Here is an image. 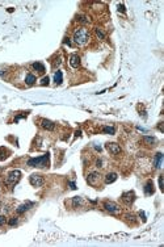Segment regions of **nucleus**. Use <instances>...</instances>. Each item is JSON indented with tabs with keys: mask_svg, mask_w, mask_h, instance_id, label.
Returning a JSON list of instances; mask_svg holds the SVG:
<instances>
[{
	"mask_svg": "<svg viewBox=\"0 0 164 247\" xmlns=\"http://www.w3.org/2000/svg\"><path fill=\"white\" fill-rule=\"evenodd\" d=\"M73 41H75L76 45H79V46H84V45H87L89 42V32L88 29H86V28H78V29L73 32Z\"/></svg>",
	"mask_w": 164,
	"mask_h": 247,
	"instance_id": "1",
	"label": "nucleus"
},
{
	"mask_svg": "<svg viewBox=\"0 0 164 247\" xmlns=\"http://www.w3.org/2000/svg\"><path fill=\"white\" fill-rule=\"evenodd\" d=\"M49 156L50 154L46 153L41 156H37V158H30L26 162V164L30 166V167H46L47 163H49Z\"/></svg>",
	"mask_w": 164,
	"mask_h": 247,
	"instance_id": "2",
	"label": "nucleus"
},
{
	"mask_svg": "<svg viewBox=\"0 0 164 247\" xmlns=\"http://www.w3.org/2000/svg\"><path fill=\"white\" fill-rule=\"evenodd\" d=\"M20 179H21V171L13 170V171H11L7 176H5L4 183H5V185H8V187L12 188V187H15V185L19 183Z\"/></svg>",
	"mask_w": 164,
	"mask_h": 247,
	"instance_id": "3",
	"label": "nucleus"
},
{
	"mask_svg": "<svg viewBox=\"0 0 164 247\" xmlns=\"http://www.w3.org/2000/svg\"><path fill=\"white\" fill-rule=\"evenodd\" d=\"M101 180V175L100 172H97V171H92V172H89L88 175H87V183L89 185H92V187H96V185H98Z\"/></svg>",
	"mask_w": 164,
	"mask_h": 247,
	"instance_id": "4",
	"label": "nucleus"
},
{
	"mask_svg": "<svg viewBox=\"0 0 164 247\" xmlns=\"http://www.w3.org/2000/svg\"><path fill=\"white\" fill-rule=\"evenodd\" d=\"M29 183L33 185V187L38 188V187H42L45 183V179L42 175H39V173H32V175L29 176Z\"/></svg>",
	"mask_w": 164,
	"mask_h": 247,
	"instance_id": "5",
	"label": "nucleus"
},
{
	"mask_svg": "<svg viewBox=\"0 0 164 247\" xmlns=\"http://www.w3.org/2000/svg\"><path fill=\"white\" fill-rule=\"evenodd\" d=\"M105 148L112 155H118V154H121V151H122L121 146L118 143H116V142H108V143L105 145Z\"/></svg>",
	"mask_w": 164,
	"mask_h": 247,
	"instance_id": "6",
	"label": "nucleus"
},
{
	"mask_svg": "<svg viewBox=\"0 0 164 247\" xmlns=\"http://www.w3.org/2000/svg\"><path fill=\"white\" fill-rule=\"evenodd\" d=\"M104 208H105L106 212L113 213V214H117V213L121 212V208L118 206L116 203H112V201H106V203H104Z\"/></svg>",
	"mask_w": 164,
	"mask_h": 247,
	"instance_id": "7",
	"label": "nucleus"
},
{
	"mask_svg": "<svg viewBox=\"0 0 164 247\" xmlns=\"http://www.w3.org/2000/svg\"><path fill=\"white\" fill-rule=\"evenodd\" d=\"M121 198H122V201L126 204V205H131V204L134 203V200H135V193L133 192V191L123 192L122 196H121Z\"/></svg>",
	"mask_w": 164,
	"mask_h": 247,
	"instance_id": "8",
	"label": "nucleus"
},
{
	"mask_svg": "<svg viewBox=\"0 0 164 247\" xmlns=\"http://www.w3.org/2000/svg\"><path fill=\"white\" fill-rule=\"evenodd\" d=\"M68 63H70V66H71L72 69H79V67H80V57L73 53V54L70 55Z\"/></svg>",
	"mask_w": 164,
	"mask_h": 247,
	"instance_id": "9",
	"label": "nucleus"
},
{
	"mask_svg": "<svg viewBox=\"0 0 164 247\" xmlns=\"http://www.w3.org/2000/svg\"><path fill=\"white\" fill-rule=\"evenodd\" d=\"M41 128L42 129H45V130H54V128H55V124L53 122V121H50V120H47V119H42L41 120Z\"/></svg>",
	"mask_w": 164,
	"mask_h": 247,
	"instance_id": "10",
	"label": "nucleus"
},
{
	"mask_svg": "<svg viewBox=\"0 0 164 247\" xmlns=\"http://www.w3.org/2000/svg\"><path fill=\"white\" fill-rule=\"evenodd\" d=\"M33 205H34V203H24V204H21L20 206L16 208V213H17V214H22V213H25L26 210H29Z\"/></svg>",
	"mask_w": 164,
	"mask_h": 247,
	"instance_id": "11",
	"label": "nucleus"
},
{
	"mask_svg": "<svg viewBox=\"0 0 164 247\" xmlns=\"http://www.w3.org/2000/svg\"><path fill=\"white\" fill-rule=\"evenodd\" d=\"M117 178H118V175L116 172H108L105 175V178H104V181H105V184H112L117 180Z\"/></svg>",
	"mask_w": 164,
	"mask_h": 247,
	"instance_id": "12",
	"label": "nucleus"
},
{
	"mask_svg": "<svg viewBox=\"0 0 164 247\" xmlns=\"http://www.w3.org/2000/svg\"><path fill=\"white\" fill-rule=\"evenodd\" d=\"M33 70H36L38 74H45V66L41 63V62H34V63L32 64Z\"/></svg>",
	"mask_w": 164,
	"mask_h": 247,
	"instance_id": "13",
	"label": "nucleus"
},
{
	"mask_svg": "<svg viewBox=\"0 0 164 247\" xmlns=\"http://www.w3.org/2000/svg\"><path fill=\"white\" fill-rule=\"evenodd\" d=\"M162 161H163V154L162 153H158L156 155H155V159H154L155 168H160V167H162Z\"/></svg>",
	"mask_w": 164,
	"mask_h": 247,
	"instance_id": "14",
	"label": "nucleus"
},
{
	"mask_svg": "<svg viewBox=\"0 0 164 247\" xmlns=\"http://www.w3.org/2000/svg\"><path fill=\"white\" fill-rule=\"evenodd\" d=\"M145 193H146V195H152V193H154V183H152V180H148L146 183Z\"/></svg>",
	"mask_w": 164,
	"mask_h": 247,
	"instance_id": "15",
	"label": "nucleus"
},
{
	"mask_svg": "<svg viewBox=\"0 0 164 247\" xmlns=\"http://www.w3.org/2000/svg\"><path fill=\"white\" fill-rule=\"evenodd\" d=\"M71 204H72V208H79L83 204V198H81L80 196H75V197H72Z\"/></svg>",
	"mask_w": 164,
	"mask_h": 247,
	"instance_id": "16",
	"label": "nucleus"
},
{
	"mask_svg": "<svg viewBox=\"0 0 164 247\" xmlns=\"http://www.w3.org/2000/svg\"><path fill=\"white\" fill-rule=\"evenodd\" d=\"M54 82L55 84H62V82H63V72L62 71H55V74H54Z\"/></svg>",
	"mask_w": 164,
	"mask_h": 247,
	"instance_id": "17",
	"label": "nucleus"
},
{
	"mask_svg": "<svg viewBox=\"0 0 164 247\" xmlns=\"http://www.w3.org/2000/svg\"><path fill=\"white\" fill-rule=\"evenodd\" d=\"M36 83V76L33 74H28L26 78H25V84L26 86H33Z\"/></svg>",
	"mask_w": 164,
	"mask_h": 247,
	"instance_id": "18",
	"label": "nucleus"
},
{
	"mask_svg": "<svg viewBox=\"0 0 164 247\" xmlns=\"http://www.w3.org/2000/svg\"><path fill=\"white\" fill-rule=\"evenodd\" d=\"M143 142H145L146 145L151 146V145H155V142H156V139H155L154 137H148V136H145V137H143Z\"/></svg>",
	"mask_w": 164,
	"mask_h": 247,
	"instance_id": "19",
	"label": "nucleus"
},
{
	"mask_svg": "<svg viewBox=\"0 0 164 247\" xmlns=\"http://www.w3.org/2000/svg\"><path fill=\"white\" fill-rule=\"evenodd\" d=\"M76 20L79 22H83V24H88L89 22V19L86 15H76Z\"/></svg>",
	"mask_w": 164,
	"mask_h": 247,
	"instance_id": "20",
	"label": "nucleus"
},
{
	"mask_svg": "<svg viewBox=\"0 0 164 247\" xmlns=\"http://www.w3.org/2000/svg\"><path fill=\"white\" fill-rule=\"evenodd\" d=\"M95 33H96V36H97L98 40H105V33H104L103 30L100 29V28H96V29H95Z\"/></svg>",
	"mask_w": 164,
	"mask_h": 247,
	"instance_id": "21",
	"label": "nucleus"
},
{
	"mask_svg": "<svg viewBox=\"0 0 164 247\" xmlns=\"http://www.w3.org/2000/svg\"><path fill=\"white\" fill-rule=\"evenodd\" d=\"M7 156H8V151H7V148L0 147V161H4V159H7Z\"/></svg>",
	"mask_w": 164,
	"mask_h": 247,
	"instance_id": "22",
	"label": "nucleus"
},
{
	"mask_svg": "<svg viewBox=\"0 0 164 247\" xmlns=\"http://www.w3.org/2000/svg\"><path fill=\"white\" fill-rule=\"evenodd\" d=\"M103 131L106 134H114L116 133V129L113 126H104L103 128Z\"/></svg>",
	"mask_w": 164,
	"mask_h": 247,
	"instance_id": "23",
	"label": "nucleus"
},
{
	"mask_svg": "<svg viewBox=\"0 0 164 247\" xmlns=\"http://www.w3.org/2000/svg\"><path fill=\"white\" fill-rule=\"evenodd\" d=\"M17 223H19V218L17 217H11L9 221H8V225H9V226H15V225H17Z\"/></svg>",
	"mask_w": 164,
	"mask_h": 247,
	"instance_id": "24",
	"label": "nucleus"
},
{
	"mask_svg": "<svg viewBox=\"0 0 164 247\" xmlns=\"http://www.w3.org/2000/svg\"><path fill=\"white\" fill-rule=\"evenodd\" d=\"M49 82H50L49 76L42 78V80H41V86H49Z\"/></svg>",
	"mask_w": 164,
	"mask_h": 247,
	"instance_id": "25",
	"label": "nucleus"
},
{
	"mask_svg": "<svg viewBox=\"0 0 164 247\" xmlns=\"http://www.w3.org/2000/svg\"><path fill=\"white\" fill-rule=\"evenodd\" d=\"M61 63H62V61H61V58H58L54 63H53V66H54V69H56V67H59L61 66Z\"/></svg>",
	"mask_w": 164,
	"mask_h": 247,
	"instance_id": "26",
	"label": "nucleus"
},
{
	"mask_svg": "<svg viewBox=\"0 0 164 247\" xmlns=\"http://www.w3.org/2000/svg\"><path fill=\"white\" fill-rule=\"evenodd\" d=\"M118 11H120V12H122V13H125L126 12L125 5H123V4H118Z\"/></svg>",
	"mask_w": 164,
	"mask_h": 247,
	"instance_id": "27",
	"label": "nucleus"
},
{
	"mask_svg": "<svg viewBox=\"0 0 164 247\" xmlns=\"http://www.w3.org/2000/svg\"><path fill=\"white\" fill-rule=\"evenodd\" d=\"M96 167H98V168L104 167V166H103V161H101V159H97V161H96Z\"/></svg>",
	"mask_w": 164,
	"mask_h": 247,
	"instance_id": "28",
	"label": "nucleus"
},
{
	"mask_svg": "<svg viewBox=\"0 0 164 247\" xmlns=\"http://www.w3.org/2000/svg\"><path fill=\"white\" fill-rule=\"evenodd\" d=\"M159 188L160 191H163V176H159Z\"/></svg>",
	"mask_w": 164,
	"mask_h": 247,
	"instance_id": "29",
	"label": "nucleus"
},
{
	"mask_svg": "<svg viewBox=\"0 0 164 247\" xmlns=\"http://www.w3.org/2000/svg\"><path fill=\"white\" fill-rule=\"evenodd\" d=\"M63 44H66V45H68V46H72V44H71V40L70 38H64V41H63Z\"/></svg>",
	"mask_w": 164,
	"mask_h": 247,
	"instance_id": "30",
	"label": "nucleus"
},
{
	"mask_svg": "<svg viewBox=\"0 0 164 247\" xmlns=\"http://www.w3.org/2000/svg\"><path fill=\"white\" fill-rule=\"evenodd\" d=\"M68 185H70V188H71V189H73V191L76 189V184L73 183V181H70V183H68Z\"/></svg>",
	"mask_w": 164,
	"mask_h": 247,
	"instance_id": "31",
	"label": "nucleus"
},
{
	"mask_svg": "<svg viewBox=\"0 0 164 247\" xmlns=\"http://www.w3.org/2000/svg\"><path fill=\"white\" fill-rule=\"evenodd\" d=\"M5 221H7V220H5V217H4V216H0V225L5 223Z\"/></svg>",
	"mask_w": 164,
	"mask_h": 247,
	"instance_id": "32",
	"label": "nucleus"
},
{
	"mask_svg": "<svg viewBox=\"0 0 164 247\" xmlns=\"http://www.w3.org/2000/svg\"><path fill=\"white\" fill-rule=\"evenodd\" d=\"M139 214H140V217H142V220H143V222H145V221H146V214H145V213H143V212H140V213H139Z\"/></svg>",
	"mask_w": 164,
	"mask_h": 247,
	"instance_id": "33",
	"label": "nucleus"
},
{
	"mask_svg": "<svg viewBox=\"0 0 164 247\" xmlns=\"http://www.w3.org/2000/svg\"><path fill=\"white\" fill-rule=\"evenodd\" d=\"M158 129H159V130H160V131H162V133H163V122H160L159 125H158Z\"/></svg>",
	"mask_w": 164,
	"mask_h": 247,
	"instance_id": "34",
	"label": "nucleus"
}]
</instances>
